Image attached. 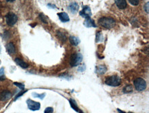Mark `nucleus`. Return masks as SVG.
<instances>
[{
    "mask_svg": "<svg viewBox=\"0 0 149 113\" xmlns=\"http://www.w3.org/2000/svg\"><path fill=\"white\" fill-rule=\"evenodd\" d=\"M98 24L104 28L110 30L115 25V21L111 17H102L98 20Z\"/></svg>",
    "mask_w": 149,
    "mask_h": 113,
    "instance_id": "nucleus-1",
    "label": "nucleus"
},
{
    "mask_svg": "<svg viewBox=\"0 0 149 113\" xmlns=\"http://www.w3.org/2000/svg\"><path fill=\"white\" fill-rule=\"evenodd\" d=\"M106 85L110 86H118L121 84V79L118 76H109L104 81Z\"/></svg>",
    "mask_w": 149,
    "mask_h": 113,
    "instance_id": "nucleus-2",
    "label": "nucleus"
},
{
    "mask_svg": "<svg viewBox=\"0 0 149 113\" xmlns=\"http://www.w3.org/2000/svg\"><path fill=\"white\" fill-rule=\"evenodd\" d=\"M83 59L82 55L80 53H76L72 54L70 58V65L72 67H76L79 65Z\"/></svg>",
    "mask_w": 149,
    "mask_h": 113,
    "instance_id": "nucleus-3",
    "label": "nucleus"
},
{
    "mask_svg": "<svg viewBox=\"0 0 149 113\" xmlns=\"http://www.w3.org/2000/svg\"><path fill=\"white\" fill-rule=\"evenodd\" d=\"M133 83H134L136 90L138 91H143L146 88V82L142 78H138L135 79Z\"/></svg>",
    "mask_w": 149,
    "mask_h": 113,
    "instance_id": "nucleus-4",
    "label": "nucleus"
},
{
    "mask_svg": "<svg viewBox=\"0 0 149 113\" xmlns=\"http://www.w3.org/2000/svg\"><path fill=\"white\" fill-rule=\"evenodd\" d=\"M18 20V17L13 12H8L6 16V23L9 26H13Z\"/></svg>",
    "mask_w": 149,
    "mask_h": 113,
    "instance_id": "nucleus-5",
    "label": "nucleus"
},
{
    "mask_svg": "<svg viewBox=\"0 0 149 113\" xmlns=\"http://www.w3.org/2000/svg\"><path fill=\"white\" fill-rule=\"evenodd\" d=\"M26 103L27 105H28V108L32 111L39 110V109H40V108H41V104H40V103L35 101L32 100L30 99H27Z\"/></svg>",
    "mask_w": 149,
    "mask_h": 113,
    "instance_id": "nucleus-6",
    "label": "nucleus"
},
{
    "mask_svg": "<svg viewBox=\"0 0 149 113\" xmlns=\"http://www.w3.org/2000/svg\"><path fill=\"white\" fill-rule=\"evenodd\" d=\"M80 15L82 17H84L85 18H89L92 16V10H91V8H89V6H84L82 10L81 11H80L79 12Z\"/></svg>",
    "mask_w": 149,
    "mask_h": 113,
    "instance_id": "nucleus-7",
    "label": "nucleus"
},
{
    "mask_svg": "<svg viewBox=\"0 0 149 113\" xmlns=\"http://www.w3.org/2000/svg\"><path fill=\"white\" fill-rule=\"evenodd\" d=\"M12 97V93L9 90H4L0 92V100L2 101L8 100Z\"/></svg>",
    "mask_w": 149,
    "mask_h": 113,
    "instance_id": "nucleus-8",
    "label": "nucleus"
},
{
    "mask_svg": "<svg viewBox=\"0 0 149 113\" xmlns=\"http://www.w3.org/2000/svg\"><path fill=\"white\" fill-rule=\"evenodd\" d=\"M84 25L87 27H96V23L91 17L85 18V21H84Z\"/></svg>",
    "mask_w": 149,
    "mask_h": 113,
    "instance_id": "nucleus-9",
    "label": "nucleus"
},
{
    "mask_svg": "<svg viewBox=\"0 0 149 113\" xmlns=\"http://www.w3.org/2000/svg\"><path fill=\"white\" fill-rule=\"evenodd\" d=\"M115 3L119 9H125L127 8V4L126 0H115Z\"/></svg>",
    "mask_w": 149,
    "mask_h": 113,
    "instance_id": "nucleus-10",
    "label": "nucleus"
},
{
    "mask_svg": "<svg viewBox=\"0 0 149 113\" xmlns=\"http://www.w3.org/2000/svg\"><path fill=\"white\" fill-rule=\"evenodd\" d=\"M14 62H16V64H18L19 67H21L23 68V69H27V68L29 67L28 64L26 63V62L23 61V60L21 59V58H16L14 59Z\"/></svg>",
    "mask_w": 149,
    "mask_h": 113,
    "instance_id": "nucleus-11",
    "label": "nucleus"
},
{
    "mask_svg": "<svg viewBox=\"0 0 149 113\" xmlns=\"http://www.w3.org/2000/svg\"><path fill=\"white\" fill-rule=\"evenodd\" d=\"M58 16L59 17V19L62 22L65 23L70 21V17L68 16V14L66 12H60L58 13Z\"/></svg>",
    "mask_w": 149,
    "mask_h": 113,
    "instance_id": "nucleus-12",
    "label": "nucleus"
},
{
    "mask_svg": "<svg viewBox=\"0 0 149 113\" xmlns=\"http://www.w3.org/2000/svg\"><path fill=\"white\" fill-rule=\"evenodd\" d=\"M68 9L70 10V11L73 14H75L76 12L78 11V9H79V6L78 5L76 2H73L72 4H70V5L68 7Z\"/></svg>",
    "mask_w": 149,
    "mask_h": 113,
    "instance_id": "nucleus-13",
    "label": "nucleus"
},
{
    "mask_svg": "<svg viewBox=\"0 0 149 113\" xmlns=\"http://www.w3.org/2000/svg\"><path fill=\"white\" fill-rule=\"evenodd\" d=\"M6 50L9 54L12 55L13 53H15V47H14V44L12 43H8L6 46Z\"/></svg>",
    "mask_w": 149,
    "mask_h": 113,
    "instance_id": "nucleus-14",
    "label": "nucleus"
},
{
    "mask_svg": "<svg viewBox=\"0 0 149 113\" xmlns=\"http://www.w3.org/2000/svg\"><path fill=\"white\" fill-rule=\"evenodd\" d=\"M70 42L71 43V45H72L73 46H77L80 43V41L78 37L74 36H70Z\"/></svg>",
    "mask_w": 149,
    "mask_h": 113,
    "instance_id": "nucleus-15",
    "label": "nucleus"
},
{
    "mask_svg": "<svg viewBox=\"0 0 149 113\" xmlns=\"http://www.w3.org/2000/svg\"><path fill=\"white\" fill-rule=\"evenodd\" d=\"M107 71V69L104 65H99L97 67H96V71L97 73L100 74V75H102V74L105 73Z\"/></svg>",
    "mask_w": 149,
    "mask_h": 113,
    "instance_id": "nucleus-16",
    "label": "nucleus"
},
{
    "mask_svg": "<svg viewBox=\"0 0 149 113\" xmlns=\"http://www.w3.org/2000/svg\"><path fill=\"white\" fill-rule=\"evenodd\" d=\"M56 36H57L58 39H59L60 41L63 42V43H65V42L67 41V36H66V35L64 34L63 32H62V31H58Z\"/></svg>",
    "mask_w": 149,
    "mask_h": 113,
    "instance_id": "nucleus-17",
    "label": "nucleus"
},
{
    "mask_svg": "<svg viewBox=\"0 0 149 113\" xmlns=\"http://www.w3.org/2000/svg\"><path fill=\"white\" fill-rule=\"evenodd\" d=\"M103 40H104V37H103L102 34L100 32H98L96 33V43H100V42H102Z\"/></svg>",
    "mask_w": 149,
    "mask_h": 113,
    "instance_id": "nucleus-18",
    "label": "nucleus"
},
{
    "mask_svg": "<svg viewBox=\"0 0 149 113\" xmlns=\"http://www.w3.org/2000/svg\"><path fill=\"white\" fill-rule=\"evenodd\" d=\"M70 106H72V108L73 109H74V110L76 111V112H78V106L77 104H76V101L74 100H73V99H70Z\"/></svg>",
    "mask_w": 149,
    "mask_h": 113,
    "instance_id": "nucleus-19",
    "label": "nucleus"
},
{
    "mask_svg": "<svg viewBox=\"0 0 149 113\" xmlns=\"http://www.w3.org/2000/svg\"><path fill=\"white\" fill-rule=\"evenodd\" d=\"M133 90V88L131 85H127V86H126L125 88H123V92H125V93H129V92H132Z\"/></svg>",
    "mask_w": 149,
    "mask_h": 113,
    "instance_id": "nucleus-20",
    "label": "nucleus"
},
{
    "mask_svg": "<svg viewBox=\"0 0 149 113\" xmlns=\"http://www.w3.org/2000/svg\"><path fill=\"white\" fill-rule=\"evenodd\" d=\"M32 96L36 98H39L40 99H43L45 97V93H42V94H38L37 92H33Z\"/></svg>",
    "mask_w": 149,
    "mask_h": 113,
    "instance_id": "nucleus-21",
    "label": "nucleus"
},
{
    "mask_svg": "<svg viewBox=\"0 0 149 113\" xmlns=\"http://www.w3.org/2000/svg\"><path fill=\"white\" fill-rule=\"evenodd\" d=\"M39 16V18H40V20H41L42 22L44 23H47V17H46V16L43 14V13H40Z\"/></svg>",
    "mask_w": 149,
    "mask_h": 113,
    "instance_id": "nucleus-22",
    "label": "nucleus"
},
{
    "mask_svg": "<svg viewBox=\"0 0 149 113\" xmlns=\"http://www.w3.org/2000/svg\"><path fill=\"white\" fill-rule=\"evenodd\" d=\"M27 91H28V90H24V89L21 90V92H19V93H18V94L16 95V97H15V98H14V100H16V99H18L19 97H20L22 96L24 94L25 92H26Z\"/></svg>",
    "mask_w": 149,
    "mask_h": 113,
    "instance_id": "nucleus-23",
    "label": "nucleus"
},
{
    "mask_svg": "<svg viewBox=\"0 0 149 113\" xmlns=\"http://www.w3.org/2000/svg\"><path fill=\"white\" fill-rule=\"evenodd\" d=\"M13 84H14V85H15V86H16L17 87H19L20 89H21V90H23V89H24L25 88L24 84H21V83H19V82H14Z\"/></svg>",
    "mask_w": 149,
    "mask_h": 113,
    "instance_id": "nucleus-24",
    "label": "nucleus"
},
{
    "mask_svg": "<svg viewBox=\"0 0 149 113\" xmlns=\"http://www.w3.org/2000/svg\"><path fill=\"white\" fill-rule=\"evenodd\" d=\"M128 1L133 6H137L139 3V0H128Z\"/></svg>",
    "mask_w": 149,
    "mask_h": 113,
    "instance_id": "nucleus-25",
    "label": "nucleus"
},
{
    "mask_svg": "<svg viewBox=\"0 0 149 113\" xmlns=\"http://www.w3.org/2000/svg\"><path fill=\"white\" fill-rule=\"evenodd\" d=\"M0 80H4V68L0 69Z\"/></svg>",
    "mask_w": 149,
    "mask_h": 113,
    "instance_id": "nucleus-26",
    "label": "nucleus"
},
{
    "mask_svg": "<svg viewBox=\"0 0 149 113\" xmlns=\"http://www.w3.org/2000/svg\"><path fill=\"white\" fill-rule=\"evenodd\" d=\"M53 108L52 107H47L44 110V113H53Z\"/></svg>",
    "mask_w": 149,
    "mask_h": 113,
    "instance_id": "nucleus-27",
    "label": "nucleus"
},
{
    "mask_svg": "<svg viewBox=\"0 0 149 113\" xmlns=\"http://www.w3.org/2000/svg\"><path fill=\"white\" fill-rule=\"evenodd\" d=\"M144 10H145L147 14L149 12V2H147V3L145 4V6H144Z\"/></svg>",
    "mask_w": 149,
    "mask_h": 113,
    "instance_id": "nucleus-28",
    "label": "nucleus"
},
{
    "mask_svg": "<svg viewBox=\"0 0 149 113\" xmlns=\"http://www.w3.org/2000/svg\"><path fill=\"white\" fill-rule=\"evenodd\" d=\"M85 70V64L82 65L81 67H80L79 69H78V71H84Z\"/></svg>",
    "mask_w": 149,
    "mask_h": 113,
    "instance_id": "nucleus-29",
    "label": "nucleus"
},
{
    "mask_svg": "<svg viewBox=\"0 0 149 113\" xmlns=\"http://www.w3.org/2000/svg\"><path fill=\"white\" fill-rule=\"evenodd\" d=\"M47 6H48V7H50V8H56L55 5H54V4H47Z\"/></svg>",
    "mask_w": 149,
    "mask_h": 113,
    "instance_id": "nucleus-30",
    "label": "nucleus"
},
{
    "mask_svg": "<svg viewBox=\"0 0 149 113\" xmlns=\"http://www.w3.org/2000/svg\"><path fill=\"white\" fill-rule=\"evenodd\" d=\"M117 110H118V112H120V113H126V112H124V111L121 110L120 109H118H118H117Z\"/></svg>",
    "mask_w": 149,
    "mask_h": 113,
    "instance_id": "nucleus-31",
    "label": "nucleus"
},
{
    "mask_svg": "<svg viewBox=\"0 0 149 113\" xmlns=\"http://www.w3.org/2000/svg\"><path fill=\"white\" fill-rule=\"evenodd\" d=\"M8 2H14V1H15V0H6Z\"/></svg>",
    "mask_w": 149,
    "mask_h": 113,
    "instance_id": "nucleus-32",
    "label": "nucleus"
},
{
    "mask_svg": "<svg viewBox=\"0 0 149 113\" xmlns=\"http://www.w3.org/2000/svg\"><path fill=\"white\" fill-rule=\"evenodd\" d=\"M78 112H79V113H83V112H82V111H81V110H78Z\"/></svg>",
    "mask_w": 149,
    "mask_h": 113,
    "instance_id": "nucleus-33",
    "label": "nucleus"
},
{
    "mask_svg": "<svg viewBox=\"0 0 149 113\" xmlns=\"http://www.w3.org/2000/svg\"><path fill=\"white\" fill-rule=\"evenodd\" d=\"M1 51H2V48H1V46H0V53H1Z\"/></svg>",
    "mask_w": 149,
    "mask_h": 113,
    "instance_id": "nucleus-34",
    "label": "nucleus"
},
{
    "mask_svg": "<svg viewBox=\"0 0 149 113\" xmlns=\"http://www.w3.org/2000/svg\"><path fill=\"white\" fill-rule=\"evenodd\" d=\"M129 113H133V112H129Z\"/></svg>",
    "mask_w": 149,
    "mask_h": 113,
    "instance_id": "nucleus-35",
    "label": "nucleus"
}]
</instances>
